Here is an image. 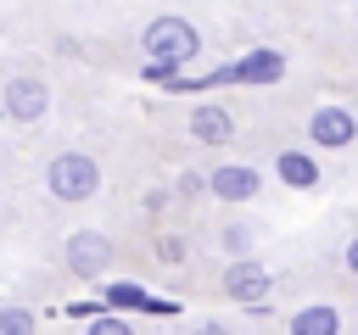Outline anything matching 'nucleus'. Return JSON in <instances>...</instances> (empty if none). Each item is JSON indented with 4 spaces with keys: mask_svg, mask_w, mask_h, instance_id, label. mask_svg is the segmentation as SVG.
Wrapping results in <instances>:
<instances>
[{
    "mask_svg": "<svg viewBox=\"0 0 358 335\" xmlns=\"http://www.w3.org/2000/svg\"><path fill=\"white\" fill-rule=\"evenodd\" d=\"M157 257H162V262H185V240H179V234H162Z\"/></svg>",
    "mask_w": 358,
    "mask_h": 335,
    "instance_id": "dca6fc26",
    "label": "nucleus"
},
{
    "mask_svg": "<svg viewBox=\"0 0 358 335\" xmlns=\"http://www.w3.org/2000/svg\"><path fill=\"white\" fill-rule=\"evenodd\" d=\"M84 335H134V324H123V318L101 313V318H90V329H84Z\"/></svg>",
    "mask_w": 358,
    "mask_h": 335,
    "instance_id": "2eb2a0df",
    "label": "nucleus"
},
{
    "mask_svg": "<svg viewBox=\"0 0 358 335\" xmlns=\"http://www.w3.org/2000/svg\"><path fill=\"white\" fill-rule=\"evenodd\" d=\"M190 335H229V329H224V324H218V318H207V324H196V329H190Z\"/></svg>",
    "mask_w": 358,
    "mask_h": 335,
    "instance_id": "f3484780",
    "label": "nucleus"
},
{
    "mask_svg": "<svg viewBox=\"0 0 358 335\" xmlns=\"http://www.w3.org/2000/svg\"><path fill=\"white\" fill-rule=\"evenodd\" d=\"M106 262H112V240H106V234H95V229H78V234H67V268H73L78 279H95V274H106Z\"/></svg>",
    "mask_w": 358,
    "mask_h": 335,
    "instance_id": "39448f33",
    "label": "nucleus"
},
{
    "mask_svg": "<svg viewBox=\"0 0 358 335\" xmlns=\"http://www.w3.org/2000/svg\"><path fill=\"white\" fill-rule=\"evenodd\" d=\"M207 190L224 195V201H246V195H257V173H252V168H218V173L207 179Z\"/></svg>",
    "mask_w": 358,
    "mask_h": 335,
    "instance_id": "9d476101",
    "label": "nucleus"
},
{
    "mask_svg": "<svg viewBox=\"0 0 358 335\" xmlns=\"http://www.w3.org/2000/svg\"><path fill=\"white\" fill-rule=\"evenodd\" d=\"M45 184H50L56 201H90L95 184H101V168H95L84 151H62V156L45 168Z\"/></svg>",
    "mask_w": 358,
    "mask_h": 335,
    "instance_id": "f257e3e1",
    "label": "nucleus"
},
{
    "mask_svg": "<svg viewBox=\"0 0 358 335\" xmlns=\"http://www.w3.org/2000/svg\"><path fill=\"white\" fill-rule=\"evenodd\" d=\"M341 329V313L336 307H302L291 318V335H336Z\"/></svg>",
    "mask_w": 358,
    "mask_h": 335,
    "instance_id": "9b49d317",
    "label": "nucleus"
},
{
    "mask_svg": "<svg viewBox=\"0 0 358 335\" xmlns=\"http://www.w3.org/2000/svg\"><path fill=\"white\" fill-rule=\"evenodd\" d=\"M224 296H229V302L257 307V302L268 296V268H263V262H252V257L229 262V268H224Z\"/></svg>",
    "mask_w": 358,
    "mask_h": 335,
    "instance_id": "0eeeda50",
    "label": "nucleus"
},
{
    "mask_svg": "<svg viewBox=\"0 0 358 335\" xmlns=\"http://www.w3.org/2000/svg\"><path fill=\"white\" fill-rule=\"evenodd\" d=\"M0 335H34V313L28 307H0Z\"/></svg>",
    "mask_w": 358,
    "mask_h": 335,
    "instance_id": "f8f14e48",
    "label": "nucleus"
},
{
    "mask_svg": "<svg viewBox=\"0 0 358 335\" xmlns=\"http://www.w3.org/2000/svg\"><path fill=\"white\" fill-rule=\"evenodd\" d=\"M274 78H285V56H280V50H252V56L207 73L201 84H274Z\"/></svg>",
    "mask_w": 358,
    "mask_h": 335,
    "instance_id": "7ed1b4c3",
    "label": "nucleus"
},
{
    "mask_svg": "<svg viewBox=\"0 0 358 335\" xmlns=\"http://www.w3.org/2000/svg\"><path fill=\"white\" fill-rule=\"evenodd\" d=\"M218 240H224V251H235V257H246V251H252V229H246V223H229Z\"/></svg>",
    "mask_w": 358,
    "mask_h": 335,
    "instance_id": "ddd939ff",
    "label": "nucleus"
},
{
    "mask_svg": "<svg viewBox=\"0 0 358 335\" xmlns=\"http://www.w3.org/2000/svg\"><path fill=\"white\" fill-rule=\"evenodd\" d=\"M308 134H313V145H319V151H347V145L358 140V123H352V112H347V106H313Z\"/></svg>",
    "mask_w": 358,
    "mask_h": 335,
    "instance_id": "20e7f679",
    "label": "nucleus"
},
{
    "mask_svg": "<svg viewBox=\"0 0 358 335\" xmlns=\"http://www.w3.org/2000/svg\"><path fill=\"white\" fill-rule=\"evenodd\" d=\"M190 134H196L201 145H224V140L235 134V117H229L218 100H207V106H196V112H190Z\"/></svg>",
    "mask_w": 358,
    "mask_h": 335,
    "instance_id": "6e6552de",
    "label": "nucleus"
},
{
    "mask_svg": "<svg viewBox=\"0 0 358 335\" xmlns=\"http://www.w3.org/2000/svg\"><path fill=\"white\" fill-rule=\"evenodd\" d=\"M0 106L17 117V123H34V117H45V106H50V89H45V78H11L6 84V95H0Z\"/></svg>",
    "mask_w": 358,
    "mask_h": 335,
    "instance_id": "423d86ee",
    "label": "nucleus"
},
{
    "mask_svg": "<svg viewBox=\"0 0 358 335\" xmlns=\"http://www.w3.org/2000/svg\"><path fill=\"white\" fill-rule=\"evenodd\" d=\"M274 173H280V179H285L291 190H313V184H319V162H313L308 151H280Z\"/></svg>",
    "mask_w": 358,
    "mask_h": 335,
    "instance_id": "1a4fd4ad",
    "label": "nucleus"
},
{
    "mask_svg": "<svg viewBox=\"0 0 358 335\" xmlns=\"http://www.w3.org/2000/svg\"><path fill=\"white\" fill-rule=\"evenodd\" d=\"M145 50H151V61L179 67V61H196L201 39H196V28H190L185 17H157V22L145 28Z\"/></svg>",
    "mask_w": 358,
    "mask_h": 335,
    "instance_id": "f03ea898",
    "label": "nucleus"
},
{
    "mask_svg": "<svg viewBox=\"0 0 358 335\" xmlns=\"http://www.w3.org/2000/svg\"><path fill=\"white\" fill-rule=\"evenodd\" d=\"M106 302H112V307H145V290L129 279V285H112V290H106Z\"/></svg>",
    "mask_w": 358,
    "mask_h": 335,
    "instance_id": "4468645a",
    "label": "nucleus"
}]
</instances>
